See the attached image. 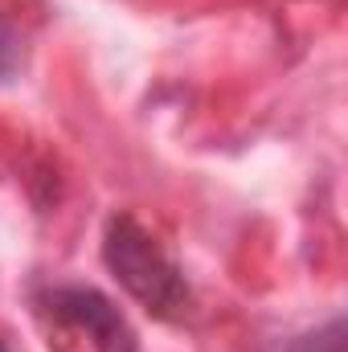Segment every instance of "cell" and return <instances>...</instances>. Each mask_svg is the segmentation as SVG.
Segmentation results:
<instances>
[{
    "label": "cell",
    "mask_w": 348,
    "mask_h": 352,
    "mask_svg": "<svg viewBox=\"0 0 348 352\" xmlns=\"http://www.w3.org/2000/svg\"><path fill=\"white\" fill-rule=\"evenodd\" d=\"M102 258L111 274L127 287L131 299H140L152 316L176 320L188 307V283L180 266L160 250V242L135 221V217H115L102 238Z\"/></svg>",
    "instance_id": "obj_1"
},
{
    "label": "cell",
    "mask_w": 348,
    "mask_h": 352,
    "mask_svg": "<svg viewBox=\"0 0 348 352\" xmlns=\"http://www.w3.org/2000/svg\"><path fill=\"white\" fill-rule=\"evenodd\" d=\"M50 311L62 324L87 332L94 352H140L127 320L119 316V307L111 299H102L98 291H90V287H58L50 295Z\"/></svg>",
    "instance_id": "obj_2"
},
{
    "label": "cell",
    "mask_w": 348,
    "mask_h": 352,
    "mask_svg": "<svg viewBox=\"0 0 348 352\" xmlns=\"http://www.w3.org/2000/svg\"><path fill=\"white\" fill-rule=\"evenodd\" d=\"M12 66H17V45H12V33L0 25V82L12 74Z\"/></svg>",
    "instance_id": "obj_3"
},
{
    "label": "cell",
    "mask_w": 348,
    "mask_h": 352,
    "mask_svg": "<svg viewBox=\"0 0 348 352\" xmlns=\"http://www.w3.org/2000/svg\"><path fill=\"white\" fill-rule=\"evenodd\" d=\"M0 352H4V349H0Z\"/></svg>",
    "instance_id": "obj_4"
}]
</instances>
